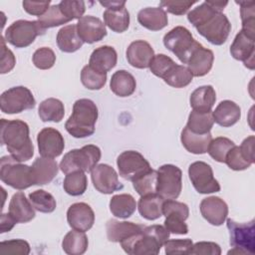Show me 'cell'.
<instances>
[{"label":"cell","instance_id":"cell-42","mask_svg":"<svg viewBox=\"0 0 255 255\" xmlns=\"http://www.w3.org/2000/svg\"><path fill=\"white\" fill-rule=\"evenodd\" d=\"M240 5L242 20V31L248 36L255 38V2L254 1H235Z\"/></svg>","mask_w":255,"mask_h":255},{"label":"cell","instance_id":"cell-2","mask_svg":"<svg viewBox=\"0 0 255 255\" xmlns=\"http://www.w3.org/2000/svg\"><path fill=\"white\" fill-rule=\"evenodd\" d=\"M1 144L6 145L10 155L18 161H27L34 154V145L29 135V126L21 120H1Z\"/></svg>","mask_w":255,"mask_h":255},{"label":"cell","instance_id":"cell-8","mask_svg":"<svg viewBox=\"0 0 255 255\" xmlns=\"http://www.w3.org/2000/svg\"><path fill=\"white\" fill-rule=\"evenodd\" d=\"M163 44L181 63L186 64L191 53L199 43L193 39L191 32L187 28L176 26L164 35Z\"/></svg>","mask_w":255,"mask_h":255},{"label":"cell","instance_id":"cell-15","mask_svg":"<svg viewBox=\"0 0 255 255\" xmlns=\"http://www.w3.org/2000/svg\"><path fill=\"white\" fill-rule=\"evenodd\" d=\"M91 178L94 187L104 194H112L123 188L115 168L106 163L96 165L91 171Z\"/></svg>","mask_w":255,"mask_h":255},{"label":"cell","instance_id":"cell-21","mask_svg":"<svg viewBox=\"0 0 255 255\" xmlns=\"http://www.w3.org/2000/svg\"><path fill=\"white\" fill-rule=\"evenodd\" d=\"M213 61V52L207 48H204L199 43L191 53L186 64L193 77H203L211 70Z\"/></svg>","mask_w":255,"mask_h":255},{"label":"cell","instance_id":"cell-39","mask_svg":"<svg viewBox=\"0 0 255 255\" xmlns=\"http://www.w3.org/2000/svg\"><path fill=\"white\" fill-rule=\"evenodd\" d=\"M63 187L64 190L72 196L82 195L88 187L87 175L81 170L68 173L64 179Z\"/></svg>","mask_w":255,"mask_h":255},{"label":"cell","instance_id":"cell-54","mask_svg":"<svg viewBox=\"0 0 255 255\" xmlns=\"http://www.w3.org/2000/svg\"><path fill=\"white\" fill-rule=\"evenodd\" d=\"M189 254H199V255H220L221 248L215 242L200 241L192 245Z\"/></svg>","mask_w":255,"mask_h":255},{"label":"cell","instance_id":"cell-55","mask_svg":"<svg viewBox=\"0 0 255 255\" xmlns=\"http://www.w3.org/2000/svg\"><path fill=\"white\" fill-rule=\"evenodd\" d=\"M16 64V59L13 52L5 45L4 37H1V68L0 73L6 74L10 72Z\"/></svg>","mask_w":255,"mask_h":255},{"label":"cell","instance_id":"cell-32","mask_svg":"<svg viewBox=\"0 0 255 255\" xmlns=\"http://www.w3.org/2000/svg\"><path fill=\"white\" fill-rule=\"evenodd\" d=\"M84 42L79 37L77 25L70 24L62 27L57 34V45L62 52L74 53L82 48Z\"/></svg>","mask_w":255,"mask_h":255},{"label":"cell","instance_id":"cell-1","mask_svg":"<svg viewBox=\"0 0 255 255\" xmlns=\"http://www.w3.org/2000/svg\"><path fill=\"white\" fill-rule=\"evenodd\" d=\"M187 20L201 36L213 45L219 46L225 43L231 31L227 16L216 10L210 1H204L188 12Z\"/></svg>","mask_w":255,"mask_h":255},{"label":"cell","instance_id":"cell-47","mask_svg":"<svg viewBox=\"0 0 255 255\" xmlns=\"http://www.w3.org/2000/svg\"><path fill=\"white\" fill-rule=\"evenodd\" d=\"M176 65V63L168 56L164 54L154 55L153 59L150 62L149 69L150 72L158 77L163 79V77Z\"/></svg>","mask_w":255,"mask_h":255},{"label":"cell","instance_id":"cell-50","mask_svg":"<svg viewBox=\"0 0 255 255\" xmlns=\"http://www.w3.org/2000/svg\"><path fill=\"white\" fill-rule=\"evenodd\" d=\"M229 168L233 170H244L250 167L252 164L250 161H248L244 155L242 154L240 147L234 145L227 153L224 161Z\"/></svg>","mask_w":255,"mask_h":255},{"label":"cell","instance_id":"cell-23","mask_svg":"<svg viewBox=\"0 0 255 255\" xmlns=\"http://www.w3.org/2000/svg\"><path fill=\"white\" fill-rule=\"evenodd\" d=\"M143 228V225L128 221H119L117 219H110L106 224L108 239L111 242L119 243L134 234L139 233Z\"/></svg>","mask_w":255,"mask_h":255},{"label":"cell","instance_id":"cell-51","mask_svg":"<svg viewBox=\"0 0 255 255\" xmlns=\"http://www.w3.org/2000/svg\"><path fill=\"white\" fill-rule=\"evenodd\" d=\"M31 251L30 245L27 241L23 239H12L8 241H2L0 243V253L1 254H22L28 255Z\"/></svg>","mask_w":255,"mask_h":255},{"label":"cell","instance_id":"cell-28","mask_svg":"<svg viewBox=\"0 0 255 255\" xmlns=\"http://www.w3.org/2000/svg\"><path fill=\"white\" fill-rule=\"evenodd\" d=\"M137 21L142 27L150 31H159L167 26L168 23L166 12L161 7L141 9L137 14Z\"/></svg>","mask_w":255,"mask_h":255},{"label":"cell","instance_id":"cell-41","mask_svg":"<svg viewBox=\"0 0 255 255\" xmlns=\"http://www.w3.org/2000/svg\"><path fill=\"white\" fill-rule=\"evenodd\" d=\"M29 200L33 207L39 212L51 213L56 209V199L51 193L44 189H38L31 192L29 194Z\"/></svg>","mask_w":255,"mask_h":255},{"label":"cell","instance_id":"cell-44","mask_svg":"<svg viewBox=\"0 0 255 255\" xmlns=\"http://www.w3.org/2000/svg\"><path fill=\"white\" fill-rule=\"evenodd\" d=\"M81 82L89 90H101L107 82V73L99 72L87 65L82 69Z\"/></svg>","mask_w":255,"mask_h":255},{"label":"cell","instance_id":"cell-46","mask_svg":"<svg viewBox=\"0 0 255 255\" xmlns=\"http://www.w3.org/2000/svg\"><path fill=\"white\" fill-rule=\"evenodd\" d=\"M38 22L44 30H47L48 28L67 24L70 20L62 13L59 4H57L51 6L44 15L38 17Z\"/></svg>","mask_w":255,"mask_h":255},{"label":"cell","instance_id":"cell-43","mask_svg":"<svg viewBox=\"0 0 255 255\" xmlns=\"http://www.w3.org/2000/svg\"><path fill=\"white\" fill-rule=\"evenodd\" d=\"M132 182L133 188L140 195H146L151 193H156V183H157V171L150 169L142 175L138 176Z\"/></svg>","mask_w":255,"mask_h":255},{"label":"cell","instance_id":"cell-5","mask_svg":"<svg viewBox=\"0 0 255 255\" xmlns=\"http://www.w3.org/2000/svg\"><path fill=\"white\" fill-rule=\"evenodd\" d=\"M101 149L95 144H87L82 148L72 149L67 152L60 162V169L65 173L73 171L89 172L101 159Z\"/></svg>","mask_w":255,"mask_h":255},{"label":"cell","instance_id":"cell-35","mask_svg":"<svg viewBox=\"0 0 255 255\" xmlns=\"http://www.w3.org/2000/svg\"><path fill=\"white\" fill-rule=\"evenodd\" d=\"M104 21L112 31L123 33L129 26V13L126 7L106 9L104 12Z\"/></svg>","mask_w":255,"mask_h":255},{"label":"cell","instance_id":"cell-18","mask_svg":"<svg viewBox=\"0 0 255 255\" xmlns=\"http://www.w3.org/2000/svg\"><path fill=\"white\" fill-rule=\"evenodd\" d=\"M67 221L73 229L86 232L94 225L95 213L89 204L77 202L69 207L67 211Z\"/></svg>","mask_w":255,"mask_h":255},{"label":"cell","instance_id":"cell-45","mask_svg":"<svg viewBox=\"0 0 255 255\" xmlns=\"http://www.w3.org/2000/svg\"><path fill=\"white\" fill-rule=\"evenodd\" d=\"M235 145V143L224 136H218L211 139L207 152L209 155L218 162H224L228 151Z\"/></svg>","mask_w":255,"mask_h":255},{"label":"cell","instance_id":"cell-4","mask_svg":"<svg viewBox=\"0 0 255 255\" xmlns=\"http://www.w3.org/2000/svg\"><path fill=\"white\" fill-rule=\"evenodd\" d=\"M98 116V108L92 100H77L74 103L72 115L65 124V128L72 136L77 138L90 136L95 132Z\"/></svg>","mask_w":255,"mask_h":255},{"label":"cell","instance_id":"cell-24","mask_svg":"<svg viewBox=\"0 0 255 255\" xmlns=\"http://www.w3.org/2000/svg\"><path fill=\"white\" fill-rule=\"evenodd\" d=\"M34 185L50 183L58 173L56 160L49 157H37L31 165Z\"/></svg>","mask_w":255,"mask_h":255},{"label":"cell","instance_id":"cell-22","mask_svg":"<svg viewBox=\"0 0 255 255\" xmlns=\"http://www.w3.org/2000/svg\"><path fill=\"white\" fill-rule=\"evenodd\" d=\"M127 59L130 66L137 69L149 68L150 62L154 57L152 47L143 40H136L129 44L127 49Z\"/></svg>","mask_w":255,"mask_h":255},{"label":"cell","instance_id":"cell-29","mask_svg":"<svg viewBox=\"0 0 255 255\" xmlns=\"http://www.w3.org/2000/svg\"><path fill=\"white\" fill-rule=\"evenodd\" d=\"M180 139L182 145L187 151L194 154H202L207 152L212 135L210 132L204 134L194 133L185 127L181 131Z\"/></svg>","mask_w":255,"mask_h":255},{"label":"cell","instance_id":"cell-16","mask_svg":"<svg viewBox=\"0 0 255 255\" xmlns=\"http://www.w3.org/2000/svg\"><path fill=\"white\" fill-rule=\"evenodd\" d=\"M39 153L43 157L55 158L59 156L64 148L65 141L61 132L53 128H44L37 135Z\"/></svg>","mask_w":255,"mask_h":255},{"label":"cell","instance_id":"cell-58","mask_svg":"<svg viewBox=\"0 0 255 255\" xmlns=\"http://www.w3.org/2000/svg\"><path fill=\"white\" fill-rule=\"evenodd\" d=\"M17 222L9 213H2L1 221H0V232H8L10 231Z\"/></svg>","mask_w":255,"mask_h":255},{"label":"cell","instance_id":"cell-19","mask_svg":"<svg viewBox=\"0 0 255 255\" xmlns=\"http://www.w3.org/2000/svg\"><path fill=\"white\" fill-rule=\"evenodd\" d=\"M199 209L203 218L214 226L222 225L228 215L226 202L218 196H209L202 199Z\"/></svg>","mask_w":255,"mask_h":255},{"label":"cell","instance_id":"cell-59","mask_svg":"<svg viewBox=\"0 0 255 255\" xmlns=\"http://www.w3.org/2000/svg\"><path fill=\"white\" fill-rule=\"evenodd\" d=\"M100 4L107 9H114L126 6V1H100Z\"/></svg>","mask_w":255,"mask_h":255},{"label":"cell","instance_id":"cell-13","mask_svg":"<svg viewBox=\"0 0 255 255\" xmlns=\"http://www.w3.org/2000/svg\"><path fill=\"white\" fill-rule=\"evenodd\" d=\"M120 175L126 179L133 181L138 176L151 169L149 162L141 153L135 150H126L117 159Z\"/></svg>","mask_w":255,"mask_h":255},{"label":"cell","instance_id":"cell-26","mask_svg":"<svg viewBox=\"0 0 255 255\" xmlns=\"http://www.w3.org/2000/svg\"><path fill=\"white\" fill-rule=\"evenodd\" d=\"M212 117L214 123L220 127L229 128L240 120L241 109L236 103L230 100H224L212 112Z\"/></svg>","mask_w":255,"mask_h":255},{"label":"cell","instance_id":"cell-11","mask_svg":"<svg viewBox=\"0 0 255 255\" xmlns=\"http://www.w3.org/2000/svg\"><path fill=\"white\" fill-rule=\"evenodd\" d=\"M156 171V193L163 199H176L182 189L181 169L173 164H163Z\"/></svg>","mask_w":255,"mask_h":255},{"label":"cell","instance_id":"cell-7","mask_svg":"<svg viewBox=\"0 0 255 255\" xmlns=\"http://www.w3.org/2000/svg\"><path fill=\"white\" fill-rule=\"evenodd\" d=\"M230 245L233 249L227 254H251L255 253V225L254 220L247 223H238L231 218L227 219Z\"/></svg>","mask_w":255,"mask_h":255},{"label":"cell","instance_id":"cell-34","mask_svg":"<svg viewBox=\"0 0 255 255\" xmlns=\"http://www.w3.org/2000/svg\"><path fill=\"white\" fill-rule=\"evenodd\" d=\"M136 208V202L132 195L122 193L114 195L110 200V210L113 215L119 218L130 217Z\"/></svg>","mask_w":255,"mask_h":255},{"label":"cell","instance_id":"cell-27","mask_svg":"<svg viewBox=\"0 0 255 255\" xmlns=\"http://www.w3.org/2000/svg\"><path fill=\"white\" fill-rule=\"evenodd\" d=\"M118 61V54L115 48L111 46H101L93 51L89 60V66L93 69L108 73L116 67Z\"/></svg>","mask_w":255,"mask_h":255},{"label":"cell","instance_id":"cell-53","mask_svg":"<svg viewBox=\"0 0 255 255\" xmlns=\"http://www.w3.org/2000/svg\"><path fill=\"white\" fill-rule=\"evenodd\" d=\"M194 3L195 1H161L159 7L165 8L168 13L180 16L185 14Z\"/></svg>","mask_w":255,"mask_h":255},{"label":"cell","instance_id":"cell-36","mask_svg":"<svg viewBox=\"0 0 255 255\" xmlns=\"http://www.w3.org/2000/svg\"><path fill=\"white\" fill-rule=\"evenodd\" d=\"M88 245L89 241L85 232L75 229L69 231L62 241V248L69 255L84 254L88 249Z\"/></svg>","mask_w":255,"mask_h":255},{"label":"cell","instance_id":"cell-3","mask_svg":"<svg viewBox=\"0 0 255 255\" xmlns=\"http://www.w3.org/2000/svg\"><path fill=\"white\" fill-rule=\"evenodd\" d=\"M169 235L170 232L162 225L144 226L139 233L122 241L121 246L130 255H157Z\"/></svg>","mask_w":255,"mask_h":255},{"label":"cell","instance_id":"cell-25","mask_svg":"<svg viewBox=\"0 0 255 255\" xmlns=\"http://www.w3.org/2000/svg\"><path fill=\"white\" fill-rule=\"evenodd\" d=\"M17 223H26L34 219L35 210L34 207L29 201L24 192L19 191L13 194L10 203H9V212H8Z\"/></svg>","mask_w":255,"mask_h":255},{"label":"cell","instance_id":"cell-10","mask_svg":"<svg viewBox=\"0 0 255 255\" xmlns=\"http://www.w3.org/2000/svg\"><path fill=\"white\" fill-rule=\"evenodd\" d=\"M36 101L32 92L24 87L17 86L3 92L0 97L1 112L8 115L19 114L35 107Z\"/></svg>","mask_w":255,"mask_h":255},{"label":"cell","instance_id":"cell-6","mask_svg":"<svg viewBox=\"0 0 255 255\" xmlns=\"http://www.w3.org/2000/svg\"><path fill=\"white\" fill-rule=\"evenodd\" d=\"M0 178L2 182L18 190L34 185L31 166L21 163L11 155L2 156L0 159Z\"/></svg>","mask_w":255,"mask_h":255},{"label":"cell","instance_id":"cell-30","mask_svg":"<svg viewBox=\"0 0 255 255\" xmlns=\"http://www.w3.org/2000/svg\"><path fill=\"white\" fill-rule=\"evenodd\" d=\"M216 101V93L212 86H201L195 89L190 95V107L193 111L207 113L211 112Z\"/></svg>","mask_w":255,"mask_h":255},{"label":"cell","instance_id":"cell-9","mask_svg":"<svg viewBox=\"0 0 255 255\" xmlns=\"http://www.w3.org/2000/svg\"><path fill=\"white\" fill-rule=\"evenodd\" d=\"M45 31L38 20H17L6 29L4 38L16 48H25L30 46L37 36L45 34Z\"/></svg>","mask_w":255,"mask_h":255},{"label":"cell","instance_id":"cell-17","mask_svg":"<svg viewBox=\"0 0 255 255\" xmlns=\"http://www.w3.org/2000/svg\"><path fill=\"white\" fill-rule=\"evenodd\" d=\"M76 25L79 37L84 43L93 44L107 36L106 25L98 17L91 15L83 16Z\"/></svg>","mask_w":255,"mask_h":255},{"label":"cell","instance_id":"cell-57","mask_svg":"<svg viewBox=\"0 0 255 255\" xmlns=\"http://www.w3.org/2000/svg\"><path fill=\"white\" fill-rule=\"evenodd\" d=\"M254 141H255V136L250 135V136L246 137L242 141L241 145L239 146L244 157L251 163H254V161H255V159H254Z\"/></svg>","mask_w":255,"mask_h":255},{"label":"cell","instance_id":"cell-40","mask_svg":"<svg viewBox=\"0 0 255 255\" xmlns=\"http://www.w3.org/2000/svg\"><path fill=\"white\" fill-rule=\"evenodd\" d=\"M192 74L187 67L181 65H175L164 77L163 81L173 88H184L188 86L192 81Z\"/></svg>","mask_w":255,"mask_h":255},{"label":"cell","instance_id":"cell-37","mask_svg":"<svg viewBox=\"0 0 255 255\" xmlns=\"http://www.w3.org/2000/svg\"><path fill=\"white\" fill-rule=\"evenodd\" d=\"M38 114L43 122L59 123L63 120L65 115L64 104L55 98H48L41 102Z\"/></svg>","mask_w":255,"mask_h":255},{"label":"cell","instance_id":"cell-48","mask_svg":"<svg viewBox=\"0 0 255 255\" xmlns=\"http://www.w3.org/2000/svg\"><path fill=\"white\" fill-rule=\"evenodd\" d=\"M33 64L40 70L51 69L56 62V55L54 51L48 47L37 49L32 57Z\"/></svg>","mask_w":255,"mask_h":255},{"label":"cell","instance_id":"cell-52","mask_svg":"<svg viewBox=\"0 0 255 255\" xmlns=\"http://www.w3.org/2000/svg\"><path fill=\"white\" fill-rule=\"evenodd\" d=\"M192 240L186 239H170L166 240L164 243V250L167 255L174 254H189L192 248Z\"/></svg>","mask_w":255,"mask_h":255},{"label":"cell","instance_id":"cell-12","mask_svg":"<svg viewBox=\"0 0 255 255\" xmlns=\"http://www.w3.org/2000/svg\"><path fill=\"white\" fill-rule=\"evenodd\" d=\"M162 215L165 216L164 227L173 234H187L188 227L184 222L189 215L187 204L174 199H165L162 204Z\"/></svg>","mask_w":255,"mask_h":255},{"label":"cell","instance_id":"cell-31","mask_svg":"<svg viewBox=\"0 0 255 255\" xmlns=\"http://www.w3.org/2000/svg\"><path fill=\"white\" fill-rule=\"evenodd\" d=\"M110 87L115 95L125 98L134 93L136 82L130 73L126 70H119L113 74Z\"/></svg>","mask_w":255,"mask_h":255},{"label":"cell","instance_id":"cell-14","mask_svg":"<svg viewBox=\"0 0 255 255\" xmlns=\"http://www.w3.org/2000/svg\"><path fill=\"white\" fill-rule=\"evenodd\" d=\"M189 179L195 190L202 194L218 192L220 184L213 176L211 166L204 161H195L188 167Z\"/></svg>","mask_w":255,"mask_h":255},{"label":"cell","instance_id":"cell-33","mask_svg":"<svg viewBox=\"0 0 255 255\" xmlns=\"http://www.w3.org/2000/svg\"><path fill=\"white\" fill-rule=\"evenodd\" d=\"M163 199L157 193L140 196L137 204L139 214L147 220H155L162 216Z\"/></svg>","mask_w":255,"mask_h":255},{"label":"cell","instance_id":"cell-38","mask_svg":"<svg viewBox=\"0 0 255 255\" xmlns=\"http://www.w3.org/2000/svg\"><path fill=\"white\" fill-rule=\"evenodd\" d=\"M213 124L214 121L212 117V112L201 113L192 110L189 114L186 128L194 133L204 134L210 132Z\"/></svg>","mask_w":255,"mask_h":255},{"label":"cell","instance_id":"cell-20","mask_svg":"<svg viewBox=\"0 0 255 255\" xmlns=\"http://www.w3.org/2000/svg\"><path fill=\"white\" fill-rule=\"evenodd\" d=\"M254 38L245 34L242 30L237 33L230 46L231 56L238 61H242L245 67L254 69Z\"/></svg>","mask_w":255,"mask_h":255},{"label":"cell","instance_id":"cell-56","mask_svg":"<svg viewBox=\"0 0 255 255\" xmlns=\"http://www.w3.org/2000/svg\"><path fill=\"white\" fill-rule=\"evenodd\" d=\"M51 1H24L23 2V8L24 10L30 14V15H34V16H42L44 15L48 9L50 8Z\"/></svg>","mask_w":255,"mask_h":255},{"label":"cell","instance_id":"cell-49","mask_svg":"<svg viewBox=\"0 0 255 255\" xmlns=\"http://www.w3.org/2000/svg\"><path fill=\"white\" fill-rule=\"evenodd\" d=\"M59 7L62 13L70 20L81 19L85 13L86 5L84 1L63 0L59 3Z\"/></svg>","mask_w":255,"mask_h":255}]
</instances>
